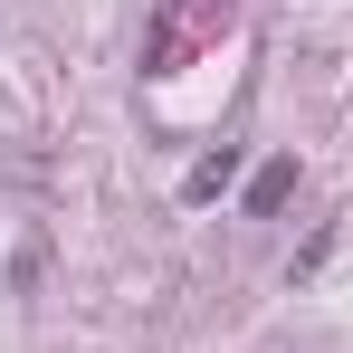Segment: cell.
Returning <instances> with one entry per match:
<instances>
[{
	"mask_svg": "<svg viewBox=\"0 0 353 353\" xmlns=\"http://www.w3.org/2000/svg\"><path fill=\"white\" fill-rule=\"evenodd\" d=\"M191 39H220V0H163L153 39H143V67H153V77H172Z\"/></svg>",
	"mask_w": 353,
	"mask_h": 353,
	"instance_id": "1",
	"label": "cell"
},
{
	"mask_svg": "<svg viewBox=\"0 0 353 353\" xmlns=\"http://www.w3.org/2000/svg\"><path fill=\"white\" fill-rule=\"evenodd\" d=\"M230 172H239V153L220 143L210 163H191V181H181V191H191V201H210V191H230Z\"/></svg>",
	"mask_w": 353,
	"mask_h": 353,
	"instance_id": "3",
	"label": "cell"
},
{
	"mask_svg": "<svg viewBox=\"0 0 353 353\" xmlns=\"http://www.w3.org/2000/svg\"><path fill=\"white\" fill-rule=\"evenodd\" d=\"M287 201H296V163H287V153H277L268 172L248 181V210H287Z\"/></svg>",
	"mask_w": 353,
	"mask_h": 353,
	"instance_id": "2",
	"label": "cell"
}]
</instances>
